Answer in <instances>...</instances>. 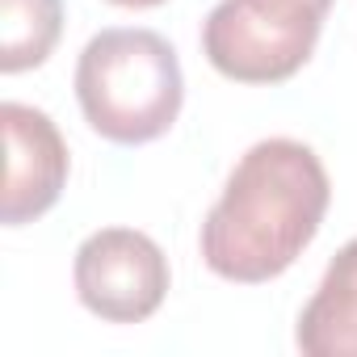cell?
<instances>
[{
    "instance_id": "6da1fadb",
    "label": "cell",
    "mask_w": 357,
    "mask_h": 357,
    "mask_svg": "<svg viewBox=\"0 0 357 357\" xmlns=\"http://www.w3.org/2000/svg\"><path fill=\"white\" fill-rule=\"evenodd\" d=\"M332 185L319 155L298 139H261L231 168L202 223V261L223 282L282 278L319 236Z\"/></svg>"
},
{
    "instance_id": "7a4b0ae2",
    "label": "cell",
    "mask_w": 357,
    "mask_h": 357,
    "mask_svg": "<svg viewBox=\"0 0 357 357\" xmlns=\"http://www.w3.org/2000/svg\"><path fill=\"white\" fill-rule=\"evenodd\" d=\"M76 101L101 139L118 147L151 143L181 114V59L155 30H101L80 51Z\"/></svg>"
},
{
    "instance_id": "3957f363",
    "label": "cell",
    "mask_w": 357,
    "mask_h": 357,
    "mask_svg": "<svg viewBox=\"0 0 357 357\" xmlns=\"http://www.w3.org/2000/svg\"><path fill=\"white\" fill-rule=\"evenodd\" d=\"M332 0H219L202 26L211 68L240 84H282L315 51Z\"/></svg>"
},
{
    "instance_id": "277c9868",
    "label": "cell",
    "mask_w": 357,
    "mask_h": 357,
    "mask_svg": "<svg viewBox=\"0 0 357 357\" xmlns=\"http://www.w3.org/2000/svg\"><path fill=\"white\" fill-rule=\"evenodd\" d=\"M72 282L105 324H143L168 294V257L135 227H101L76 248Z\"/></svg>"
},
{
    "instance_id": "5b68a950",
    "label": "cell",
    "mask_w": 357,
    "mask_h": 357,
    "mask_svg": "<svg viewBox=\"0 0 357 357\" xmlns=\"http://www.w3.org/2000/svg\"><path fill=\"white\" fill-rule=\"evenodd\" d=\"M0 126H5V151H9L0 219H5V227H22L59 202L68 185V143L43 109L22 101L0 105Z\"/></svg>"
},
{
    "instance_id": "8992f818",
    "label": "cell",
    "mask_w": 357,
    "mask_h": 357,
    "mask_svg": "<svg viewBox=\"0 0 357 357\" xmlns=\"http://www.w3.org/2000/svg\"><path fill=\"white\" fill-rule=\"evenodd\" d=\"M294 340L307 357H357V240L324 269L319 290L298 315Z\"/></svg>"
},
{
    "instance_id": "52a82bcc",
    "label": "cell",
    "mask_w": 357,
    "mask_h": 357,
    "mask_svg": "<svg viewBox=\"0 0 357 357\" xmlns=\"http://www.w3.org/2000/svg\"><path fill=\"white\" fill-rule=\"evenodd\" d=\"M63 34V0H0V72L47 63Z\"/></svg>"
},
{
    "instance_id": "ba28073f",
    "label": "cell",
    "mask_w": 357,
    "mask_h": 357,
    "mask_svg": "<svg viewBox=\"0 0 357 357\" xmlns=\"http://www.w3.org/2000/svg\"><path fill=\"white\" fill-rule=\"evenodd\" d=\"M109 5H122V9H155L164 0H109Z\"/></svg>"
}]
</instances>
